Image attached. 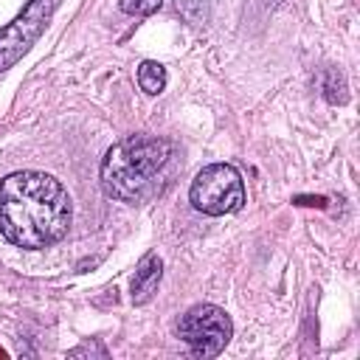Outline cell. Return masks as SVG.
Wrapping results in <instances>:
<instances>
[{
    "label": "cell",
    "mask_w": 360,
    "mask_h": 360,
    "mask_svg": "<svg viewBox=\"0 0 360 360\" xmlns=\"http://www.w3.org/2000/svg\"><path fill=\"white\" fill-rule=\"evenodd\" d=\"M174 172V143L158 135H129L107 149L101 188L107 197L141 205L163 191Z\"/></svg>",
    "instance_id": "cell-2"
},
{
    "label": "cell",
    "mask_w": 360,
    "mask_h": 360,
    "mask_svg": "<svg viewBox=\"0 0 360 360\" xmlns=\"http://www.w3.org/2000/svg\"><path fill=\"white\" fill-rule=\"evenodd\" d=\"M188 200L197 211L208 217H225L245 205V183L242 174L231 163H211L205 166L188 191Z\"/></svg>",
    "instance_id": "cell-3"
},
{
    "label": "cell",
    "mask_w": 360,
    "mask_h": 360,
    "mask_svg": "<svg viewBox=\"0 0 360 360\" xmlns=\"http://www.w3.org/2000/svg\"><path fill=\"white\" fill-rule=\"evenodd\" d=\"M177 11L191 22V25H202L208 17V0H174Z\"/></svg>",
    "instance_id": "cell-9"
},
{
    "label": "cell",
    "mask_w": 360,
    "mask_h": 360,
    "mask_svg": "<svg viewBox=\"0 0 360 360\" xmlns=\"http://www.w3.org/2000/svg\"><path fill=\"white\" fill-rule=\"evenodd\" d=\"M160 276H163V262L155 256V253H146L138 267H135V276H132V301L135 304H146L158 284H160Z\"/></svg>",
    "instance_id": "cell-6"
},
{
    "label": "cell",
    "mask_w": 360,
    "mask_h": 360,
    "mask_svg": "<svg viewBox=\"0 0 360 360\" xmlns=\"http://www.w3.org/2000/svg\"><path fill=\"white\" fill-rule=\"evenodd\" d=\"M70 197L45 172H14L0 180V233L17 248H48L70 228Z\"/></svg>",
    "instance_id": "cell-1"
},
{
    "label": "cell",
    "mask_w": 360,
    "mask_h": 360,
    "mask_svg": "<svg viewBox=\"0 0 360 360\" xmlns=\"http://www.w3.org/2000/svg\"><path fill=\"white\" fill-rule=\"evenodd\" d=\"M160 6H163V0H121V11H127V14H135V17H146V14H155Z\"/></svg>",
    "instance_id": "cell-10"
},
{
    "label": "cell",
    "mask_w": 360,
    "mask_h": 360,
    "mask_svg": "<svg viewBox=\"0 0 360 360\" xmlns=\"http://www.w3.org/2000/svg\"><path fill=\"white\" fill-rule=\"evenodd\" d=\"M53 11V0H28L22 11L0 28V73L17 65L39 39Z\"/></svg>",
    "instance_id": "cell-5"
},
{
    "label": "cell",
    "mask_w": 360,
    "mask_h": 360,
    "mask_svg": "<svg viewBox=\"0 0 360 360\" xmlns=\"http://www.w3.org/2000/svg\"><path fill=\"white\" fill-rule=\"evenodd\" d=\"M138 84H141L143 93L158 96V93L166 87V68H163L160 62H152V59L141 62V65H138Z\"/></svg>",
    "instance_id": "cell-7"
},
{
    "label": "cell",
    "mask_w": 360,
    "mask_h": 360,
    "mask_svg": "<svg viewBox=\"0 0 360 360\" xmlns=\"http://www.w3.org/2000/svg\"><path fill=\"white\" fill-rule=\"evenodd\" d=\"M323 96L332 104H343L346 101V82H343V76L338 70H326L323 73Z\"/></svg>",
    "instance_id": "cell-8"
},
{
    "label": "cell",
    "mask_w": 360,
    "mask_h": 360,
    "mask_svg": "<svg viewBox=\"0 0 360 360\" xmlns=\"http://www.w3.org/2000/svg\"><path fill=\"white\" fill-rule=\"evenodd\" d=\"M177 335L183 343H188L194 357H217L228 346L233 335V323L222 307L197 304L180 318Z\"/></svg>",
    "instance_id": "cell-4"
}]
</instances>
